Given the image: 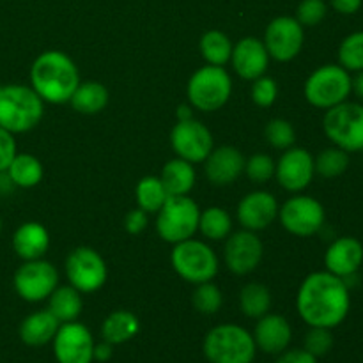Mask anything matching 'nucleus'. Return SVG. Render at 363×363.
Instances as JSON below:
<instances>
[{"label": "nucleus", "mask_w": 363, "mask_h": 363, "mask_svg": "<svg viewBox=\"0 0 363 363\" xmlns=\"http://www.w3.org/2000/svg\"><path fill=\"white\" fill-rule=\"evenodd\" d=\"M296 308L308 326L337 328L350 314V286L330 272L311 273L298 289Z\"/></svg>", "instance_id": "1"}, {"label": "nucleus", "mask_w": 363, "mask_h": 363, "mask_svg": "<svg viewBox=\"0 0 363 363\" xmlns=\"http://www.w3.org/2000/svg\"><path fill=\"white\" fill-rule=\"evenodd\" d=\"M77 64L67 53L48 50L35 57L30 67V87L45 103H69L74 89L80 84Z\"/></svg>", "instance_id": "2"}, {"label": "nucleus", "mask_w": 363, "mask_h": 363, "mask_svg": "<svg viewBox=\"0 0 363 363\" xmlns=\"http://www.w3.org/2000/svg\"><path fill=\"white\" fill-rule=\"evenodd\" d=\"M45 101L32 87L20 84L0 85V128L9 133H27L43 119Z\"/></svg>", "instance_id": "3"}, {"label": "nucleus", "mask_w": 363, "mask_h": 363, "mask_svg": "<svg viewBox=\"0 0 363 363\" xmlns=\"http://www.w3.org/2000/svg\"><path fill=\"white\" fill-rule=\"evenodd\" d=\"M202 351L209 363H252L255 360L257 346L248 330L225 323L206 333Z\"/></svg>", "instance_id": "4"}, {"label": "nucleus", "mask_w": 363, "mask_h": 363, "mask_svg": "<svg viewBox=\"0 0 363 363\" xmlns=\"http://www.w3.org/2000/svg\"><path fill=\"white\" fill-rule=\"evenodd\" d=\"M233 94V80L223 66H211L195 71L186 85L190 105L201 112H216L229 101Z\"/></svg>", "instance_id": "5"}, {"label": "nucleus", "mask_w": 363, "mask_h": 363, "mask_svg": "<svg viewBox=\"0 0 363 363\" xmlns=\"http://www.w3.org/2000/svg\"><path fill=\"white\" fill-rule=\"evenodd\" d=\"M156 230L158 236L167 243H181L195 236L199 230V209L197 202L188 195H176L167 199L165 204L156 213Z\"/></svg>", "instance_id": "6"}, {"label": "nucleus", "mask_w": 363, "mask_h": 363, "mask_svg": "<svg viewBox=\"0 0 363 363\" xmlns=\"http://www.w3.org/2000/svg\"><path fill=\"white\" fill-rule=\"evenodd\" d=\"M170 262L174 272L194 286L211 282L218 273V257L215 250L208 243L194 238L174 245Z\"/></svg>", "instance_id": "7"}, {"label": "nucleus", "mask_w": 363, "mask_h": 363, "mask_svg": "<svg viewBox=\"0 0 363 363\" xmlns=\"http://www.w3.org/2000/svg\"><path fill=\"white\" fill-rule=\"evenodd\" d=\"M305 98L315 108L328 110L347 101L351 91V73L340 64H325L318 67L305 82Z\"/></svg>", "instance_id": "8"}, {"label": "nucleus", "mask_w": 363, "mask_h": 363, "mask_svg": "<svg viewBox=\"0 0 363 363\" xmlns=\"http://www.w3.org/2000/svg\"><path fill=\"white\" fill-rule=\"evenodd\" d=\"M323 130L333 145L346 152L363 151V105L344 101L328 108Z\"/></svg>", "instance_id": "9"}, {"label": "nucleus", "mask_w": 363, "mask_h": 363, "mask_svg": "<svg viewBox=\"0 0 363 363\" xmlns=\"http://www.w3.org/2000/svg\"><path fill=\"white\" fill-rule=\"evenodd\" d=\"M279 218L284 229L298 238H308L323 229L326 220L325 208L308 195H294L279 209Z\"/></svg>", "instance_id": "10"}, {"label": "nucleus", "mask_w": 363, "mask_h": 363, "mask_svg": "<svg viewBox=\"0 0 363 363\" xmlns=\"http://www.w3.org/2000/svg\"><path fill=\"white\" fill-rule=\"evenodd\" d=\"M66 277L69 286L82 294H91L101 289L108 277L105 261L101 255L89 247H78L69 252L66 259Z\"/></svg>", "instance_id": "11"}, {"label": "nucleus", "mask_w": 363, "mask_h": 363, "mask_svg": "<svg viewBox=\"0 0 363 363\" xmlns=\"http://www.w3.org/2000/svg\"><path fill=\"white\" fill-rule=\"evenodd\" d=\"M13 286L21 300L28 303H38V301L48 300L50 294L57 289L59 272L45 259L23 261V264L14 273Z\"/></svg>", "instance_id": "12"}, {"label": "nucleus", "mask_w": 363, "mask_h": 363, "mask_svg": "<svg viewBox=\"0 0 363 363\" xmlns=\"http://www.w3.org/2000/svg\"><path fill=\"white\" fill-rule=\"evenodd\" d=\"M52 342L57 363L94 362V337L91 330L82 323H62Z\"/></svg>", "instance_id": "13"}, {"label": "nucleus", "mask_w": 363, "mask_h": 363, "mask_svg": "<svg viewBox=\"0 0 363 363\" xmlns=\"http://www.w3.org/2000/svg\"><path fill=\"white\" fill-rule=\"evenodd\" d=\"M305 32L300 21L294 16H279L269 21L264 32L266 50L269 53V59H275L279 62H289L303 48Z\"/></svg>", "instance_id": "14"}, {"label": "nucleus", "mask_w": 363, "mask_h": 363, "mask_svg": "<svg viewBox=\"0 0 363 363\" xmlns=\"http://www.w3.org/2000/svg\"><path fill=\"white\" fill-rule=\"evenodd\" d=\"M170 145L177 158L190 163H204L213 151V135L201 121H177L170 133Z\"/></svg>", "instance_id": "15"}, {"label": "nucleus", "mask_w": 363, "mask_h": 363, "mask_svg": "<svg viewBox=\"0 0 363 363\" xmlns=\"http://www.w3.org/2000/svg\"><path fill=\"white\" fill-rule=\"evenodd\" d=\"M315 176L314 156L303 147H289L282 152L275 163V177L280 186L287 191L305 190Z\"/></svg>", "instance_id": "16"}, {"label": "nucleus", "mask_w": 363, "mask_h": 363, "mask_svg": "<svg viewBox=\"0 0 363 363\" xmlns=\"http://www.w3.org/2000/svg\"><path fill=\"white\" fill-rule=\"evenodd\" d=\"M225 240L223 259L230 272L236 275H247L261 264L264 247L254 230H238L229 234Z\"/></svg>", "instance_id": "17"}, {"label": "nucleus", "mask_w": 363, "mask_h": 363, "mask_svg": "<svg viewBox=\"0 0 363 363\" xmlns=\"http://www.w3.org/2000/svg\"><path fill=\"white\" fill-rule=\"evenodd\" d=\"M279 202L269 191H252L238 204V222L247 230L266 229L279 216Z\"/></svg>", "instance_id": "18"}, {"label": "nucleus", "mask_w": 363, "mask_h": 363, "mask_svg": "<svg viewBox=\"0 0 363 363\" xmlns=\"http://www.w3.org/2000/svg\"><path fill=\"white\" fill-rule=\"evenodd\" d=\"M229 62L233 64L238 77L252 82L266 74L269 64V53L262 39L243 38L241 41H238V45L233 46Z\"/></svg>", "instance_id": "19"}, {"label": "nucleus", "mask_w": 363, "mask_h": 363, "mask_svg": "<svg viewBox=\"0 0 363 363\" xmlns=\"http://www.w3.org/2000/svg\"><path fill=\"white\" fill-rule=\"evenodd\" d=\"M362 264L363 245L353 236L337 238L325 254L326 272L333 273V275L340 277L344 280L357 275Z\"/></svg>", "instance_id": "20"}, {"label": "nucleus", "mask_w": 363, "mask_h": 363, "mask_svg": "<svg viewBox=\"0 0 363 363\" xmlns=\"http://www.w3.org/2000/svg\"><path fill=\"white\" fill-rule=\"evenodd\" d=\"M245 170V156L233 145H222L209 152L204 160V172L216 186L233 184Z\"/></svg>", "instance_id": "21"}, {"label": "nucleus", "mask_w": 363, "mask_h": 363, "mask_svg": "<svg viewBox=\"0 0 363 363\" xmlns=\"http://www.w3.org/2000/svg\"><path fill=\"white\" fill-rule=\"evenodd\" d=\"M293 339V328L284 315L266 314L257 319L254 330V340L257 350L268 354H280L289 347Z\"/></svg>", "instance_id": "22"}, {"label": "nucleus", "mask_w": 363, "mask_h": 363, "mask_svg": "<svg viewBox=\"0 0 363 363\" xmlns=\"http://www.w3.org/2000/svg\"><path fill=\"white\" fill-rule=\"evenodd\" d=\"M50 234L46 227L39 222H25L14 230L13 250L21 261H35L43 259L48 252Z\"/></svg>", "instance_id": "23"}, {"label": "nucleus", "mask_w": 363, "mask_h": 363, "mask_svg": "<svg viewBox=\"0 0 363 363\" xmlns=\"http://www.w3.org/2000/svg\"><path fill=\"white\" fill-rule=\"evenodd\" d=\"M59 326L60 323L46 308V311L32 312L30 315H27L21 321L18 333H20V339L25 346L43 347L52 342Z\"/></svg>", "instance_id": "24"}, {"label": "nucleus", "mask_w": 363, "mask_h": 363, "mask_svg": "<svg viewBox=\"0 0 363 363\" xmlns=\"http://www.w3.org/2000/svg\"><path fill=\"white\" fill-rule=\"evenodd\" d=\"M140 332V321L130 311H116L106 315L101 325V337L112 346L130 342Z\"/></svg>", "instance_id": "25"}, {"label": "nucleus", "mask_w": 363, "mask_h": 363, "mask_svg": "<svg viewBox=\"0 0 363 363\" xmlns=\"http://www.w3.org/2000/svg\"><path fill=\"white\" fill-rule=\"evenodd\" d=\"M160 179H162L169 197L188 195L195 186L194 163L181 158L170 160L163 167L162 174H160Z\"/></svg>", "instance_id": "26"}, {"label": "nucleus", "mask_w": 363, "mask_h": 363, "mask_svg": "<svg viewBox=\"0 0 363 363\" xmlns=\"http://www.w3.org/2000/svg\"><path fill=\"white\" fill-rule=\"evenodd\" d=\"M108 99L110 92L105 85L94 80H87L78 84L73 96H71L69 105L78 113L94 116V113H99L101 110H105V106L108 105Z\"/></svg>", "instance_id": "27"}, {"label": "nucleus", "mask_w": 363, "mask_h": 363, "mask_svg": "<svg viewBox=\"0 0 363 363\" xmlns=\"http://www.w3.org/2000/svg\"><path fill=\"white\" fill-rule=\"evenodd\" d=\"M82 308H84L82 293L73 286H57V289L48 296V311L60 325L77 321L78 315L82 314Z\"/></svg>", "instance_id": "28"}, {"label": "nucleus", "mask_w": 363, "mask_h": 363, "mask_svg": "<svg viewBox=\"0 0 363 363\" xmlns=\"http://www.w3.org/2000/svg\"><path fill=\"white\" fill-rule=\"evenodd\" d=\"M11 181L16 188H34L43 179V163L28 152H16L7 167Z\"/></svg>", "instance_id": "29"}, {"label": "nucleus", "mask_w": 363, "mask_h": 363, "mask_svg": "<svg viewBox=\"0 0 363 363\" xmlns=\"http://www.w3.org/2000/svg\"><path fill=\"white\" fill-rule=\"evenodd\" d=\"M240 307L247 318L259 319L266 315L272 308V293L266 286L257 282H250L241 289Z\"/></svg>", "instance_id": "30"}, {"label": "nucleus", "mask_w": 363, "mask_h": 363, "mask_svg": "<svg viewBox=\"0 0 363 363\" xmlns=\"http://www.w3.org/2000/svg\"><path fill=\"white\" fill-rule=\"evenodd\" d=\"M233 46L229 35L223 34L222 30H208L199 43L202 57L211 66H225L230 60Z\"/></svg>", "instance_id": "31"}, {"label": "nucleus", "mask_w": 363, "mask_h": 363, "mask_svg": "<svg viewBox=\"0 0 363 363\" xmlns=\"http://www.w3.org/2000/svg\"><path fill=\"white\" fill-rule=\"evenodd\" d=\"M199 230L208 240L222 241L233 230V220H230V215L225 209L213 206V208L201 211V216H199Z\"/></svg>", "instance_id": "32"}, {"label": "nucleus", "mask_w": 363, "mask_h": 363, "mask_svg": "<svg viewBox=\"0 0 363 363\" xmlns=\"http://www.w3.org/2000/svg\"><path fill=\"white\" fill-rule=\"evenodd\" d=\"M135 197H137L138 208L144 209L145 213H158L169 199V194L160 177L145 176L138 181Z\"/></svg>", "instance_id": "33"}, {"label": "nucleus", "mask_w": 363, "mask_h": 363, "mask_svg": "<svg viewBox=\"0 0 363 363\" xmlns=\"http://www.w3.org/2000/svg\"><path fill=\"white\" fill-rule=\"evenodd\" d=\"M314 167L315 174H319L321 177H326V179L339 177L342 176L347 170V167H350V152L333 145V147L325 149V151H321L315 156Z\"/></svg>", "instance_id": "34"}, {"label": "nucleus", "mask_w": 363, "mask_h": 363, "mask_svg": "<svg viewBox=\"0 0 363 363\" xmlns=\"http://www.w3.org/2000/svg\"><path fill=\"white\" fill-rule=\"evenodd\" d=\"M339 64L350 73L363 71V30L346 35L339 46Z\"/></svg>", "instance_id": "35"}, {"label": "nucleus", "mask_w": 363, "mask_h": 363, "mask_svg": "<svg viewBox=\"0 0 363 363\" xmlns=\"http://www.w3.org/2000/svg\"><path fill=\"white\" fill-rule=\"evenodd\" d=\"M191 303H194L195 311L201 312V314L213 315L222 308L223 294L213 282L197 284L194 296H191Z\"/></svg>", "instance_id": "36"}, {"label": "nucleus", "mask_w": 363, "mask_h": 363, "mask_svg": "<svg viewBox=\"0 0 363 363\" xmlns=\"http://www.w3.org/2000/svg\"><path fill=\"white\" fill-rule=\"evenodd\" d=\"M266 140L269 145L279 151H286V149L293 147L296 142V131H294L293 124L286 119H272L266 124L264 130Z\"/></svg>", "instance_id": "37"}, {"label": "nucleus", "mask_w": 363, "mask_h": 363, "mask_svg": "<svg viewBox=\"0 0 363 363\" xmlns=\"http://www.w3.org/2000/svg\"><path fill=\"white\" fill-rule=\"evenodd\" d=\"M243 172L254 183H266L275 177V162L268 155H254L245 160Z\"/></svg>", "instance_id": "38"}, {"label": "nucleus", "mask_w": 363, "mask_h": 363, "mask_svg": "<svg viewBox=\"0 0 363 363\" xmlns=\"http://www.w3.org/2000/svg\"><path fill=\"white\" fill-rule=\"evenodd\" d=\"M252 99L257 106H262V108H268L273 103L277 101V96H279V85L273 80L272 77H262L252 80V91H250Z\"/></svg>", "instance_id": "39"}, {"label": "nucleus", "mask_w": 363, "mask_h": 363, "mask_svg": "<svg viewBox=\"0 0 363 363\" xmlns=\"http://www.w3.org/2000/svg\"><path fill=\"white\" fill-rule=\"evenodd\" d=\"M333 347V335L332 330L328 328H318V326H311V330L305 335V346L308 353L314 354L315 358L325 357L330 353Z\"/></svg>", "instance_id": "40"}, {"label": "nucleus", "mask_w": 363, "mask_h": 363, "mask_svg": "<svg viewBox=\"0 0 363 363\" xmlns=\"http://www.w3.org/2000/svg\"><path fill=\"white\" fill-rule=\"evenodd\" d=\"M325 0H301L296 9V20L300 21L301 27H315L321 23L326 16Z\"/></svg>", "instance_id": "41"}, {"label": "nucleus", "mask_w": 363, "mask_h": 363, "mask_svg": "<svg viewBox=\"0 0 363 363\" xmlns=\"http://www.w3.org/2000/svg\"><path fill=\"white\" fill-rule=\"evenodd\" d=\"M16 140H14V135L9 133L7 130L0 128V172L7 170V167L11 165L13 158L16 156Z\"/></svg>", "instance_id": "42"}, {"label": "nucleus", "mask_w": 363, "mask_h": 363, "mask_svg": "<svg viewBox=\"0 0 363 363\" xmlns=\"http://www.w3.org/2000/svg\"><path fill=\"white\" fill-rule=\"evenodd\" d=\"M149 223V213H145L144 209L137 208V209H131L130 213L126 215L124 218V227L130 234H140L142 230L147 227Z\"/></svg>", "instance_id": "43"}, {"label": "nucleus", "mask_w": 363, "mask_h": 363, "mask_svg": "<svg viewBox=\"0 0 363 363\" xmlns=\"http://www.w3.org/2000/svg\"><path fill=\"white\" fill-rule=\"evenodd\" d=\"M275 363H318V358L307 350H286L279 354Z\"/></svg>", "instance_id": "44"}, {"label": "nucleus", "mask_w": 363, "mask_h": 363, "mask_svg": "<svg viewBox=\"0 0 363 363\" xmlns=\"http://www.w3.org/2000/svg\"><path fill=\"white\" fill-rule=\"evenodd\" d=\"M363 0H332V7L340 14H354L360 11Z\"/></svg>", "instance_id": "45"}, {"label": "nucleus", "mask_w": 363, "mask_h": 363, "mask_svg": "<svg viewBox=\"0 0 363 363\" xmlns=\"http://www.w3.org/2000/svg\"><path fill=\"white\" fill-rule=\"evenodd\" d=\"M113 357V346L108 342H99V344H94V362H99V363H105V362H110V358Z\"/></svg>", "instance_id": "46"}, {"label": "nucleus", "mask_w": 363, "mask_h": 363, "mask_svg": "<svg viewBox=\"0 0 363 363\" xmlns=\"http://www.w3.org/2000/svg\"><path fill=\"white\" fill-rule=\"evenodd\" d=\"M14 183L11 181L9 174H7V170H4V172H0V197H6V195L13 194L14 190Z\"/></svg>", "instance_id": "47"}, {"label": "nucleus", "mask_w": 363, "mask_h": 363, "mask_svg": "<svg viewBox=\"0 0 363 363\" xmlns=\"http://www.w3.org/2000/svg\"><path fill=\"white\" fill-rule=\"evenodd\" d=\"M351 91L363 101V71H358V73L351 78Z\"/></svg>", "instance_id": "48"}, {"label": "nucleus", "mask_w": 363, "mask_h": 363, "mask_svg": "<svg viewBox=\"0 0 363 363\" xmlns=\"http://www.w3.org/2000/svg\"><path fill=\"white\" fill-rule=\"evenodd\" d=\"M194 106L191 105H179L176 110V117L177 121H188L194 119Z\"/></svg>", "instance_id": "49"}, {"label": "nucleus", "mask_w": 363, "mask_h": 363, "mask_svg": "<svg viewBox=\"0 0 363 363\" xmlns=\"http://www.w3.org/2000/svg\"><path fill=\"white\" fill-rule=\"evenodd\" d=\"M2 229H4V222H2V218H0V233H2Z\"/></svg>", "instance_id": "50"}]
</instances>
